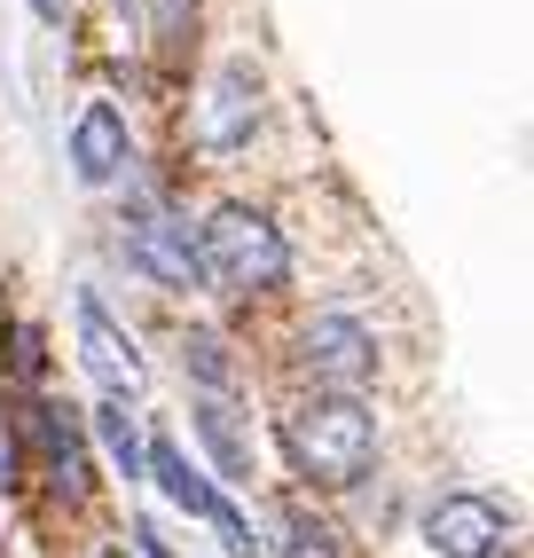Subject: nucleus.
I'll return each mask as SVG.
<instances>
[{
  "mask_svg": "<svg viewBox=\"0 0 534 558\" xmlns=\"http://www.w3.org/2000/svg\"><path fill=\"white\" fill-rule=\"evenodd\" d=\"M181 362H189V378H197L213 401L236 386V354H228V339L220 330H189V347H181Z\"/></svg>",
  "mask_w": 534,
  "mask_h": 558,
  "instance_id": "obj_13",
  "label": "nucleus"
},
{
  "mask_svg": "<svg viewBox=\"0 0 534 558\" xmlns=\"http://www.w3.org/2000/svg\"><path fill=\"white\" fill-rule=\"evenodd\" d=\"M71 166H80V181H110L126 166V119L110 102H95L80 119V134H71Z\"/></svg>",
  "mask_w": 534,
  "mask_h": 558,
  "instance_id": "obj_9",
  "label": "nucleus"
},
{
  "mask_svg": "<svg viewBox=\"0 0 534 558\" xmlns=\"http://www.w3.org/2000/svg\"><path fill=\"white\" fill-rule=\"evenodd\" d=\"M32 16H40V24H63V0H32Z\"/></svg>",
  "mask_w": 534,
  "mask_h": 558,
  "instance_id": "obj_17",
  "label": "nucleus"
},
{
  "mask_svg": "<svg viewBox=\"0 0 534 558\" xmlns=\"http://www.w3.org/2000/svg\"><path fill=\"white\" fill-rule=\"evenodd\" d=\"M95 433H102L110 464H119L126 480H142V433H134V409H126V401H102V409H95Z\"/></svg>",
  "mask_w": 534,
  "mask_h": 558,
  "instance_id": "obj_14",
  "label": "nucleus"
},
{
  "mask_svg": "<svg viewBox=\"0 0 534 558\" xmlns=\"http://www.w3.org/2000/svg\"><path fill=\"white\" fill-rule=\"evenodd\" d=\"M276 527H283V535H276L283 558H338V527H330L323 511H307V504H283Z\"/></svg>",
  "mask_w": 534,
  "mask_h": 558,
  "instance_id": "obj_12",
  "label": "nucleus"
},
{
  "mask_svg": "<svg viewBox=\"0 0 534 558\" xmlns=\"http://www.w3.org/2000/svg\"><path fill=\"white\" fill-rule=\"evenodd\" d=\"M126 259L149 276V283H166V291H197V252H189V229L166 213H134L126 220Z\"/></svg>",
  "mask_w": 534,
  "mask_h": 558,
  "instance_id": "obj_7",
  "label": "nucleus"
},
{
  "mask_svg": "<svg viewBox=\"0 0 534 558\" xmlns=\"http://www.w3.org/2000/svg\"><path fill=\"white\" fill-rule=\"evenodd\" d=\"M134 550H142V558H173V550L158 543V527H149V519H142V527H134Z\"/></svg>",
  "mask_w": 534,
  "mask_h": 558,
  "instance_id": "obj_16",
  "label": "nucleus"
},
{
  "mask_svg": "<svg viewBox=\"0 0 534 558\" xmlns=\"http://www.w3.org/2000/svg\"><path fill=\"white\" fill-rule=\"evenodd\" d=\"M142 480H158V488H166V496H173V504H181L189 519H205V527H213V535H220L228 550H236V558H244V550L259 543V535L244 527V511L228 504V496L213 488V480H197V472H189V457H181V440H166V433L149 440V449H142Z\"/></svg>",
  "mask_w": 534,
  "mask_h": 558,
  "instance_id": "obj_3",
  "label": "nucleus"
},
{
  "mask_svg": "<svg viewBox=\"0 0 534 558\" xmlns=\"http://www.w3.org/2000/svg\"><path fill=\"white\" fill-rule=\"evenodd\" d=\"M197 283L213 291H236V300H252V291H276L283 268H291V252H283V229L267 213L252 205H220L205 229H197Z\"/></svg>",
  "mask_w": 534,
  "mask_h": 558,
  "instance_id": "obj_1",
  "label": "nucleus"
},
{
  "mask_svg": "<svg viewBox=\"0 0 534 558\" xmlns=\"http://www.w3.org/2000/svg\"><path fill=\"white\" fill-rule=\"evenodd\" d=\"M291 457L307 480H330V488H347V480L369 472L377 457V425H369V409L354 393H315V401H299L291 409Z\"/></svg>",
  "mask_w": 534,
  "mask_h": 558,
  "instance_id": "obj_2",
  "label": "nucleus"
},
{
  "mask_svg": "<svg viewBox=\"0 0 534 558\" xmlns=\"http://www.w3.org/2000/svg\"><path fill=\"white\" fill-rule=\"evenodd\" d=\"M197 440L213 449V464H220V480H252V433H244V417L228 401H197Z\"/></svg>",
  "mask_w": 534,
  "mask_h": 558,
  "instance_id": "obj_10",
  "label": "nucleus"
},
{
  "mask_svg": "<svg viewBox=\"0 0 534 558\" xmlns=\"http://www.w3.org/2000/svg\"><path fill=\"white\" fill-rule=\"evenodd\" d=\"M259 126V71L252 63H220L213 87H205V110H197V142L205 150H244Z\"/></svg>",
  "mask_w": 534,
  "mask_h": 558,
  "instance_id": "obj_6",
  "label": "nucleus"
},
{
  "mask_svg": "<svg viewBox=\"0 0 534 558\" xmlns=\"http://www.w3.org/2000/svg\"><path fill=\"white\" fill-rule=\"evenodd\" d=\"M0 488H16V425H9V409H0Z\"/></svg>",
  "mask_w": 534,
  "mask_h": 558,
  "instance_id": "obj_15",
  "label": "nucleus"
},
{
  "mask_svg": "<svg viewBox=\"0 0 534 558\" xmlns=\"http://www.w3.org/2000/svg\"><path fill=\"white\" fill-rule=\"evenodd\" d=\"M80 362L95 369V386H102L110 401L142 393V354H134V339H126V323L110 315L95 291H80Z\"/></svg>",
  "mask_w": 534,
  "mask_h": 558,
  "instance_id": "obj_5",
  "label": "nucleus"
},
{
  "mask_svg": "<svg viewBox=\"0 0 534 558\" xmlns=\"http://www.w3.org/2000/svg\"><path fill=\"white\" fill-rule=\"evenodd\" d=\"M425 543L440 558H495L503 550V511L487 496H440L433 519H425Z\"/></svg>",
  "mask_w": 534,
  "mask_h": 558,
  "instance_id": "obj_8",
  "label": "nucleus"
},
{
  "mask_svg": "<svg viewBox=\"0 0 534 558\" xmlns=\"http://www.w3.org/2000/svg\"><path fill=\"white\" fill-rule=\"evenodd\" d=\"M299 362H307V378L330 386V393H354L369 369H377V339L354 323V315H315L307 339H299Z\"/></svg>",
  "mask_w": 534,
  "mask_h": 558,
  "instance_id": "obj_4",
  "label": "nucleus"
},
{
  "mask_svg": "<svg viewBox=\"0 0 534 558\" xmlns=\"http://www.w3.org/2000/svg\"><path fill=\"white\" fill-rule=\"evenodd\" d=\"M40 440H48V480H56V496L80 504V496H87V449H80V433H71L63 401H40Z\"/></svg>",
  "mask_w": 534,
  "mask_h": 558,
  "instance_id": "obj_11",
  "label": "nucleus"
}]
</instances>
